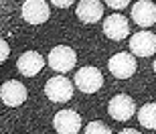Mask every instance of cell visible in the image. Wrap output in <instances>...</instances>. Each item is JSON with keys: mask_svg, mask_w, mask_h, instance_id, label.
Instances as JSON below:
<instances>
[{"mask_svg": "<svg viewBox=\"0 0 156 134\" xmlns=\"http://www.w3.org/2000/svg\"><path fill=\"white\" fill-rule=\"evenodd\" d=\"M47 61H49V67H51L53 71L67 73V71H71L73 67H75L77 53L73 51L71 47H67V45H57V47H53V49H51Z\"/></svg>", "mask_w": 156, "mask_h": 134, "instance_id": "obj_1", "label": "cell"}, {"mask_svg": "<svg viewBox=\"0 0 156 134\" xmlns=\"http://www.w3.org/2000/svg\"><path fill=\"white\" fill-rule=\"evenodd\" d=\"M73 83H75V88L83 93H95L104 85V75H101V71H99L98 67L87 65V67H81L75 73Z\"/></svg>", "mask_w": 156, "mask_h": 134, "instance_id": "obj_2", "label": "cell"}, {"mask_svg": "<svg viewBox=\"0 0 156 134\" xmlns=\"http://www.w3.org/2000/svg\"><path fill=\"white\" fill-rule=\"evenodd\" d=\"M136 55L134 53H116L108 61V69L118 79H128L136 73Z\"/></svg>", "mask_w": 156, "mask_h": 134, "instance_id": "obj_3", "label": "cell"}, {"mask_svg": "<svg viewBox=\"0 0 156 134\" xmlns=\"http://www.w3.org/2000/svg\"><path fill=\"white\" fill-rule=\"evenodd\" d=\"M45 96L55 104H63V102H69L71 96H73V81H69L67 77L57 75L51 77L49 81L45 83Z\"/></svg>", "mask_w": 156, "mask_h": 134, "instance_id": "obj_4", "label": "cell"}, {"mask_svg": "<svg viewBox=\"0 0 156 134\" xmlns=\"http://www.w3.org/2000/svg\"><path fill=\"white\" fill-rule=\"evenodd\" d=\"M108 112H110V116L118 122H126L130 118H134L136 114V104H134V100L128 96V93H118L114 98L110 100V104H108Z\"/></svg>", "mask_w": 156, "mask_h": 134, "instance_id": "obj_5", "label": "cell"}, {"mask_svg": "<svg viewBox=\"0 0 156 134\" xmlns=\"http://www.w3.org/2000/svg\"><path fill=\"white\" fill-rule=\"evenodd\" d=\"M20 14L29 24H43L47 23V18L51 14V8L45 0H24Z\"/></svg>", "mask_w": 156, "mask_h": 134, "instance_id": "obj_6", "label": "cell"}, {"mask_svg": "<svg viewBox=\"0 0 156 134\" xmlns=\"http://www.w3.org/2000/svg\"><path fill=\"white\" fill-rule=\"evenodd\" d=\"M130 51L136 57H150L156 53V35H152L150 31H140L134 33L130 39Z\"/></svg>", "mask_w": 156, "mask_h": 134, "instance_id": "obj_7", "label": "cell"}, {"mask_svg": "<svg viewBox=\"0 0 156 134\" xmlns=\"http://www.w3.org/2000/svg\"><path fill=\"white\" fill-rule=\"evenodd\" d=\"M53 126L59 134H77L81 130V116L73 110H59L53 118Z\"/></svg>", "mask_w": 156, "mask_h": 134, "instance_id": "obj_8", "label": "cell"}, {"mask_svg": "<svg viewBox=\"0 0 156 134\" xmlns=\"http://www.w3.org/2000/svg\"><path fill=\"white\" fill-rule=\"evenodd\" d=\"M104 35L112 41H124L130 35V23L122 14H112L104 20Z\"/></svg>", "mask_w": 156, "mask_h": 134, "instance_id": "obj_9", "label": "cell"}, {"mask_svg": "<svg viewBox=\"0 0 156 134\" xmlns=\"http://www.w3.org/2000/svg\"><path fill=\"white\" fill-rule=\"evenodd\" d=\"M43 67H45V59H43V55L37 53V51L23 53V55L18 57V61H16V69L20 71L24 77L39 75L41 71H43Z\"/></svg>", "mask_w": 156, "mask_h": 134, "instance_id": "obj_10", "label": "cell"}, {"mask_svg": "<svg viewBox=\"0 0 156 134\" xmlns=\"http://www.w3.org/2000/svg\"><path fill=\"white\" fill-rule=\"evenodd\" d=\"M0 98H2V102L6 106H10V108L23 106L24 100H27V88L20 81H16V79H8L2 85V89H0Z\"/></svg>", "mask_w": 156, "mask_h": 134, "instance_id": "obj_11", "label": "cell"}, {"mask_svg": "<svg viewBox=\"0 0 156 134\" xmlns=\"http://www.w3.org/2000/svg\"><path fill=\"white\" fill-rule=\"evenodd\" d=\"M75 12L81 23L93 24L101 20V16H104V4H101V0H81Z\"/></svg>", "mask_w": 156, "mask_h": 134, "instance_id": "obj_12", "label": "cell"}, {"mask_svg": "<svg viewBox=\"0 0 156 134\" xmlns=\"http://www.w3.org/2000/svg\"><path fill=\"white\" fill-rule=\"evenodd\" d=\"M132 18L138 27H152L156 23V4L150 0H140L132 6Z\"/></svg>", "mask_w": 156, "mask_h": 134, "instance_id": "obj_13", "label": "cell"}, {"mask_svg": "<svg viewBox=\"0 0 156 134\" xmlns=\"http://www.w3.org/2000/svg\"><path fill=\"white\" fill-rule=\"evenodd\" d=\"M138 122L144 126V128L156 130V104L150 102V104H144L138 110Z\"/></svg>", "mask_w": 156, "mask_h": 134, "instance_id": "obj_14", "label": "cell"}, {"mask_svg": "<svg viewBox=\"0 0 156 134\" xmlns=\"http://www.w3.org/2000/svg\"><path fill=\"white\" fill-rule=\"evenodd\" d=\"M83 134H112V130L104 122H89L85 126V132Z\"/></svg>", "mask_w": 156, "mask_h": 134, "instance_id": "obj_15", "label": "cell"}, {"mask_svg": "<svg viewBox=\"0 0 156 134\" xmlns=\"http://www.w3.org/2000/svg\"><path fill=\"white\" fill-rule=\"evenodd\" d=\"M104 2L110 6V8H114V10H122V8H126V6L130 4V0H104Z\"/></svg>", "mask_w": 156, "mask_h": 134, "instance_id": "obj_16", "label": "cell"}, {"mask_svg": "<svg viewBox=\"0 0 156 134\" xmlns=\"http://www.w3.org/2000/svg\"><path fill=\"white\" fill-rule=\"evenodd\" d=\"M0 49H2V53H0V61L4 63L6 59H8V55H10V47H8V43H6L4 39L0 41Z\"/></svg>", "mask_w": 156, "mask_h": 134, "instance_id": "obj_17", "label": "cell"}, {"mask_svg": "<svg viewBox=\"0 0 156 134\" xmlns=\"http://www.w3.org/2000/svg\"><path fill=\"white\" fill-rule=\"evenodd\" d=\"M53 2V6H57V8H69L75 0H51Z\"/></svg>", "mask_w": 156, "mask_h": 134, "instance_id": "obj_18", "label": "cell"}, {"mask_svg": "<svg viewBox=\"0 0 156 134\" xmlns=\"http://www.w3.org/2000/svg\"><path fill=\"white\" fill-rule=\"evenodd\" d=\"M120 134H140L138 130H134V128H126V130H122Z\"/></svg>", "mask_w": 156, "mask_h": 134, "instance_id": "obj_19", "label": "cell"}, {"mask_svg": "<svg viewBox=\"0 0 156 134\" xmlns=\"http://www.w3.org/2000/svg\"><path fill=\"white\" fill-rule=\"evenodd\" d=\"M152 67H154V73H156V59H154V65H152Z\"/></svg>", "mask_w": 156, "mask_h": 134, "instance_id": "obj_20", "label": "cell"}]
</instances>
